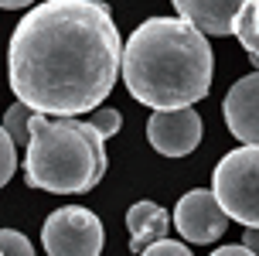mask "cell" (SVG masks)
<instances>
[{
  "mask_svg": "<svg viewBox=\"0 0 259 256\" xmlns=\"http://www.w3.org/2000/svg\"><path fill=\"white\" fill-rule=\"evenodd\" d=\"M123 65V38L103 0H45L27 11L7 45L17 102L41 116L99 109Z\"/></svg>",
  "mask_w": 259,
  "mask_h": 256,
  "instance_id": "obj_1",
  "label": "cell"
},
{
  "mask_svg": "<svg viewBox=\"0 0 259 256\" xmlns=\"http://www.w3.org/2000/svg\"><path fill=\"white\" fill-rule=\"evenodd\" d=\"M211 45L181 17H150L123 45V82L150 109H184L211 89Z\"/></svg>",
  "mask_w": 259,
  "mask_h": 256,
  "instance_id": "obj_2",
  "label": "cell"
},
{
  "mask_svg": "<svg viewBox=\"0 0 259 256\" xmlns=\"http://www.w3.org/2000/svg\"><path fill=\"white\" fill-rule=\"evenodd\" d=\"M106 137L92 120L31 116L24 147V178L31 188L55 195H82L106 174Z\"/></svg>",
  "mask_w": 259,
  "mask_h": 256,
  "instance_id": "obj_3",
  "label": "cell"
},
{
  "mask_svg": "<svg viewBox=\"0 0 259 256\" xmlns=\"http://www.w3.org/2000/svg\"><path fill=\"white\" fill-rule=\"evenodd\" d=\"M211 195L222 212L246 229H259V143L235 147L215 164Z\"/></svg>",
  "mask_w": 259,
  "mask_h": 256,
  "instance_id": "obj_4",
  "label": "cell"
},
{
  "mask_svg": "<svg viewBox=\"0 0 259 256\" xmlns=\"http://www.w3.org/2000/svg\"><path fill=\"white\" fill-rule=\"evenodd\" d=\"M41 243L48 256H99L106 243L103 222L82 205H65L45 218Z\"/></svg>",
  "mask_w": 259,
  "mask_h": 256,
  "instance_id": "obj_5",
  "label": "cell"
},
{
  "mask_svg": "<svg viewBox=\"0 0 259 256\" xmlns=\"http://www.w3.org/2000/svg\"><path fill=\"white\" fill-rule=\"evenodd\" d=\"M174 226L188 243H215L225 236L229 229V215L222 212L219 198L205 188H194V192L181 195V202L174 205Z\"/></svg>",
  "mask_w": 259,
  "mask_h": 256,
  "instance_id": "obj_6",
  "label": "cell"
},
{
  "mask_svg": "<svg viewBox=\"0 0 259 256\" xmlns=\"http://www.w3.org/2000/svg\"><path fill=\"white\" fill-rule=\"evenodd\" d=\"M201 116L198 109L184 106V109H154L147 120V140L157 154L164 157H184L201 143Z\"/></svg>",
  "mask_w": 259,
  "mask_h": 256,
  "instance_id": "obj_7",
  "label": "cell"
},
{
  "mask_svg": "<svg viewBox=\"0 0 259 256\" xmlns=\"http://www.w3.org/2000/svg\"><path fill=\"white\" fill-rule=\"evenodd\" d=\"M222 116H225V127L235 140L259 143V72L242 76L225 92Z\"/></svg>",
  "mask_w": 259,
  "mask_h": 256,
  "instance_id": "obj_8",
  "label": "cell"
},
{
  "mask_svg": "<svg viewBox=\"0 0 259 256\" xmlns=\"http://www.w3.org/2000/svg\"><path fill=\"white\" fill-rule=\"evenodd\" d=\"M181 21L198 27L201 34H232L239 11L249 0H170Z\"/></svg>",
  "mask_w": 259,
  "mask_h": 256,
  "instance_id": "obj_9",
  "label": "cell"
},
{
  "mask_svg": "<svg viewBox=\"0 0 259 256\" xmlns=\"http://www.w3.org/2000/svg\"><path fill=\"white\" fill-rule=\"evenodd\" d=\"M126 229H130V249H133V253H143L150 243L167 239L170 212H167V208H160L157 202H147V198H143V202L130 205Z\"/></svg>",
  "mask_w": 259,
  "mask_h": 256,
  "instance_id": "obj_10",
  "label": "cell"
},
{
  "mask_svg": "<svg viewBox=\"0 0 259 256\" xmlns=\"http://www.w3.org/2000/svg\"><path fill=\"white\" fill-rule=\"evenodd\" d=\"M31 109H27L24 102H14L11 109L4 113V123L0 127L7 130V137L14 140V147H27V127H31Z\"/></svg>",
  "mask_w": 259,
  "mask_h": 256,
  "instance_id": "obj_11",
  "label": "cell"
},
{
  "mask_svg": "<svg viewBox=\"0 0 259 256\" xmlns=\"http://www.w3.org/2000/svg\"><path fill=\"white\" fill-rule=\"evenodd\" d=\"M0 256H34V246L24 232L0 229Z\"/></svg>",
  "mask_w": 259,
  "mask_h": 256,
  "instance_id": "obj_12",
  "label": "cell"
},
{
  "mask_svg": "<svg viewBox=\"0 0 259 256\" xmlns=\"http://www.w3.org/2000/svg\"><path fill=\"white\" fill-rule=\"evenodd\" d=\"M14 171H17V147L7 137V130L0 127V188L14 178Z\"/></svg>",
  "mask_w": 259,
  "mask_h": 256,
  "instance_id": "obj_13",
  "label": "cell"
},
{
  "mask_svg": "<svg viewBox=\"0 0 259 256\" xmlns=\"http://www.w3.org/2000/svg\"><path fill=\"white\" fill-rule=\"evenodd\" d=\"M89 120H92V127L99 130L106 140H109L113 133H119V127H123V116H119V109H92Z\"/></svg>",
  "mask_w": 259,
  "mask_h": 256,
  "instance_id": "obj_14",
  "label": "cell"
},
{
  "mask_svg": "<svg viewBox=\"0 0 259 256\" xmlns=\"http://www.w3.org/2000/svg\"><path fill=\"white\" fill-rule=\"evenodd\" d=\"M232 34H235L239 41H242V48H246L249 55H252V62L259 65V38L252 34V27H249V21L242 17V14L235 17V24H232Z\"/></svg>",
  "mask_w": 259,
  "mask_h": 256,
  "instance_id": "obj_15",
  "label": "cell"
},
{
  "mask_svg": "<svg viewBox=\"0 0 259 256\" xmlns=\"http://www.w3.org/2000/svg\"><path fill=\"white\" fill-rule=\"evenodd\" d=\"M140 256H191V249L184 243H174V239H157V243H150Z\"/></svg>",
  "mask_w": 259,
  "mask_h": 256,
  "instance_id": "obj_16",
  "label": "cell"
},
{
  "mask_svg": "<svg viewBox=\"0 0 259 256\" xmlns=\"http://www.w3.org/2000/svg\"><path fill=\"white\" fill-rule=\"evenodd\" d=\"M239 14H242V17L249 21V27H252V34L259 38V0H249V4H246V7H242Z\"/></svg>",
  "mask_w": 259,
  "mask_h": 256,
  "instance_id": "obj_17",
  "label": "cell"
},
{
  "mask_svg": "<svg viewBox=\"0 0 259 256\" xmlns=\"http://www.w3.org/2000/svg\"><path fill=\"white\" fill-rule=\"evenodd\" d=\"M211 256H256V253L246 249V246H222V249H215Z\"/></svg>",
  "mask_w": 259,
  "mask_h": 256,
  "instance_id": "obj_18",
  "label": "cell"
},
{
  "mask_svg": "<svg viewBox=\"0 0 259 256\" xmlns=\"http://www.w3.org/2000/svg\"><path fill=\"white\" fill-rule=\"evenodd\" d=\"M242 246L256 253V249H259V229H246V239H242Z\"/></svg>",
  "mask_w": 259,
  "mask_h": 256,
  "instance_id": "obj_19",
  "label": "cell"
},
{
  "mask_svg": "<svg viewBox=\"0 0 259 256\" xmlns=\"http://www.w3.org/2000/svg\"><path fill=\"white\" fill-rule=\"evenodd\" d=\"M34 0H0V7H7V11H21V7H31Z\"/></svg>",
  "mask_w": 259,
  "mask_h": 256,
  "instance_id": "obj_20",
  "label": "cell"
},
{
  "mask_svg": "<svg viewBox=\"0 0 259 256\" xmlns=\"http://www.w3.org/2000/svg\"><path fill=\"white\" fill-rule=\"evenodd\" d=\"M256 256H259V249H256Z\"/></svg>",
  "mask_w": 259,
  "mask_h": 256,
  "instance_id": "obj_21",
  "label": "cell"
}]
</instances>
